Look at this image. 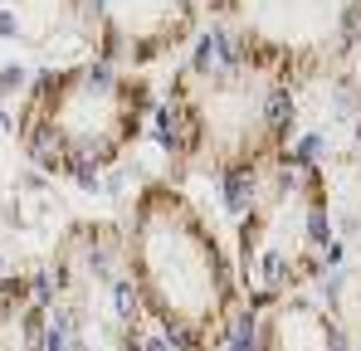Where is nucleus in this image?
I'll use <instances>...</instances> for the list:
<instances>
[{
  "label": "nucleus",
  "instance_id": "nucleus-6",
  "mask_svg": "<svg viewBox=\"0 0 361 351\" xmlns=\"http://www.w3.org/2000/svg\"><path fill=\"white\" fill-rule=\"evenodd\" d=\"M205 15L244 63L288 88L337 78L361 44V0H205Z\"/></svg>",
  "mask_w": 361,
  "mask_h": 351
},
{
  "label": "nucleus",
  "instance_id": "nucleus-7",
  "mask_svg": "<svg viewBox=\"0 0 361 351\" xmlns=\"http://www.w3.org/2000/svg\"><path fill=\"white\" fill-rule=\"evenodd\" d=\"M73 10L93 39V58L137 73L180 54L205 25V0H73Z\"/></svg>",
  "mask_w": 361,
  "mask_h": 351
},
{
  "label": "nucleus",
  "instance_id": "nucleus-5",
  "mask_svg": "<svg viewBox=\"0 0 361 351\" xmlns=\"http://www.w3.org/2000/svg\"><path fill=\"white\" fill-rule=\"evenodd\" d=\"M49 351H147L152 322L132 283L122 225L78 220L49 259Z\"/></svg>",
  "mask_w": 361,
  "mask_h": 351
},
{
  "label": "nucleus",
  "instance_id": "nucleus-8",
  "mask_svg": "<svg viewBox=\"0 0 361 351\" xmlns=\"http://www.w3.org/2000/svg\"><path fill=\"white\" fill-rule=\"evenodd\" d=\"M0 351H49V283L35 273L0 278Z\"/></svg>",
  "mask_w": 361,
  "mask_h": 351
},
{
  "label": "nucleus",
  "instance_id": "nucleus-4",
  "mask_svg": "<svg viewBox=\"0 0 361 351\" xmlns=\"http://www.w3.org/2000/svg\"><path fill=\"white\" fill-rule=\"evenodd\" d=\"M332 254L327 176L302 156H279L249 180V205L240 210V273L244 302L269 312L274 302L302 292Z\"/></svg>",
  "mask_w": 361,
  "mask_h": 351
},
{
  "label": "nucleus",
  "instance_id": "nucleus-9",
  "mask_svg": "<svg viewBox=\"0 0 361 351\" xmlns=\"http://www.w3.org/2000/svg\"><path fill=\"white\" fill-rule=\"evenodd\" d=\"M264 351H352V337L342 332L337 317H327L312 302H298V292H293V297L269 307Z\"/></svg>",
  "mask_w": 361,
  "mask_h": 351
},
{
  "label": "nucleus",
  "instance_id": "nucleus-10",
  "mask_svg": "<svg viewBox=\"0 0 361 351\" xmlns=\"http://www.w3.org/2000/svg\"><path fill=\"white\" fill-rule=\"evenodd\" d=\"M337 78H342V88H347L352 103H357V132H361V44L347 54V63L337 68Z\"/></svg>",
  "mask_w": 361,
  "mask_h": 351
},
{
  "label": "nucleus",
  "instance_id": "nucleus-1",
  "mask_svg": "<svg viewBox=\"0 0 361 351\" xmlns=\"http://www.w3.org/2000/svg\"><path fill=\"white\" fill-rule=\"evenodd\" d=\"M147 322L180 351H225L240 317V273L210 215L171 180H147L122 220Z\"/></svg>",
  "mask_w": 361,
  "mask_h": 351
},
{
  "label": "nucleus",
  "instance_id": "nucleus-2",
  "mask_svg": "<svg viewBox=\"0 0 361 351\" xmlns=\"http://www.w3.org/2000/svg\"><path fill=\"white\" fill-rule=\"evenodd\" d=\"M210 49L190 58L161 98V142L180 166L249 185L298 132V88L244 63L210 25Z\"/></svg>",
  "mask_w": 361,
  "mask_h": 351
},
{
  "label": "nucleus",
  "instance_id": "nucleus-3",
  "mask_svg": "<svg viewBox=\"0 0 361 351\" xmlns=\"http://www.w3.org/2000/svg\"><path fill=\"white\" fill-rule=\"evenodd\" d=\"M152 122V83L137 68L78 58L35 78L15 137L49 176L93 180L113 171Z\"/></svg>",
  "mask_w": 361,
  "mask_h": 351
}]
</instances>
